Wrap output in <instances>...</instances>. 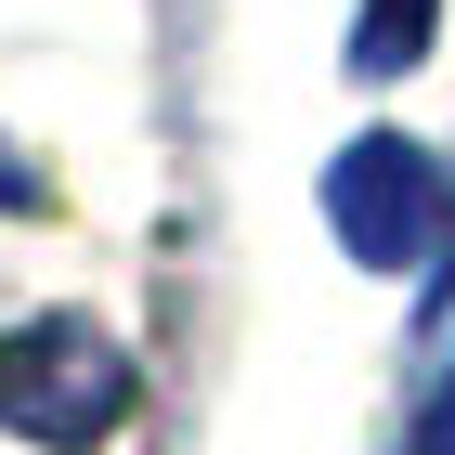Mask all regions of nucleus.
<instances>
[{
	"mask_svg": "<svg viewBox=\"0 0 455 455\" xmlns=\"http://www.w3.org/2000/svg\"><path fill=\"white\" fill-rule=\"evenodd\" d=\"M417 455H455V378H443V417H429V443Z\"/></svg>",
	"mask_w": 455,
	"mask_h": 455,
	"instance_id": "4",
	"label": "nucleus"
},
{
	"mask_svg": "<svg viewBox=\"0 0 455 455\" xmlns=\"http://www.w3.org/2000/svg\"><path fill=\"white\" fill-rule=\"evenodd\" d=\"M325 221H339L351 260L417 274V260H443V247H455V182H443L429 143L364 131V143H339V170H325Z\"/></svg>",
	"mask_w": 455,
	"mask_h": 455,
	"instance_id": "2",
	"label": "nucleus"
},
{
	"mask_svg": "<svg viewBox=\"0 0 455 455\" xmlns=\"http://www.w3.org/2000/svg\"><path fill=\"white\" fill-rule=\"evenodd\" d=\"M131 351L105 339V325H78V313H39L0 339V429H27V443L52 455H92L117 417H131Z\"/></svg>",
	"mask_w": 455,
	"mask_h": 455,
	"instance_id": "1",
	"label": "nucleus"
},
{
	"mask_svg": "<svg viewBox=\"0 0 455 455\" xmlns=\"http://www.w3.org/2000/svg\"><path fill=\"white\" fill-rule=\"evenodd\" d=\"M429 27H443V0H364V27H351V66L364 78H403L429 52Z\"/></svg>",
	"mask_w": 455,
	"mask_h": 455,
	"instance_id": "3",
	"label": "nucleus"
}]
</instances>
